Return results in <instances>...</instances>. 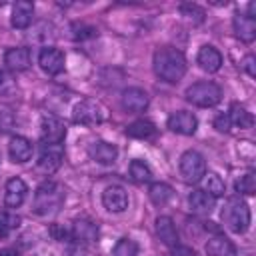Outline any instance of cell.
<instances>
[{"instance_id":"cell-1","label":"cell","mask_w":256,"mask_h":256,"mask_svg":"<svg viewBox=\"0 0 256 256\" xmlns=\"http://www.w3.org/2000/svg\"><path fill=\"white\" fill-rule=\"evenodd\" d=\"M152 64H154V72L166 82H178L186 74V58L180 50L172 46L158 48L154 52Z\"/></svg>"},{"instance_id":"cell-2","label":"cell","mask_w":256,"mask_h":256,"mask_svg":"<svg viewBox=\"0 0 256 256\" xmlns=\"http://www.w3.org/2000/svg\"><path fill=\"white\" fill-rule=\"evenodd\" d=\"M64 202V190L56 182H42L34 192V212L52 214Z\"/></svg>"},{"instance_id":"cell-3","label":"cell","mask_w":256,"mask_h":256,"mask_svg":"<svg viewBox=\"0 0 256 256\" xmlns=\"http://www.w3.org/2000/svg\"><path fill=\"white\" fill-rule=\"evenodd\" d=\"M222 220L232 232H236V234L246 232L248 226H250V208H248V204L240 198H230L224 204Z\"/></svg>"},{"instance_id":"cell-4","label":"cell","mask_w":256,"mask_h":256,"mask_svg":"<svg viewBox=\"0 0 256 256\" xmlns=\"http://www.w3.org/2000/svg\"><path fill=\"white\" fill-rule=\"evenodd\" d=\"M186 100L194 106L210 108L222 100V90L214 82H196L186 90Z\"/></svg>"},{"instance_id":"cell-5","label":"cell","mask_w":256,"mask_h":256,"mask_svg":"<svg viewBox=\"0 0 256 256\" xmlns=\"http://www.w3.org/2000/svg\"><path fill=\"white\" fill-rule=\"evenodd\" d=\"M180 174L186 182L194 184V182H200L206 174V160L200 152L196 150H188L182 154L180 158Z\"/></svg>"},{"instance_id":"cell-6","label":"cell","mask_w":256,"mask_h":256,"mask_svg":"<svg viewBox=\"0 0 256 256\" xmlns=\"http://www.w3.org/2000/svg\"><path fill=\"white\" fill-rule=\"evenodd\" d=\"M72 118L74 122L78 124H86V126H94V124H100L104 118H106V110L96 102V100H80L74 110H72Z\"/></svg>"},{"instance_id":"cell-7","label":"cell","mask_w":256,"mask_h":256,"mask_svg":"<svg viewBox=\"0 0 256 256\" xmlns=\"http://www.w3.org/2000/svg\"><path fill=\"white\" fill-rule=\"evenodd\" d=\"M66 136L64 122L54 114H44L40 120V138L44 144H60Z\"/></svg>"},{"instance_id":"cell-8","label":"cell","mask_w":256,"mask_h":256,"mask_svg":"<svg viewBox=\"0 0 256 256\" xmlns=\"http://www.w3.org/2000/svg\"><path fill=\"white\" fill-rule=\"evenodd\" d=\"M62 156H64V152H62L60 144H44V148L38 156V168L46 174H52L60 168Z\"/></svg>"},{"instance_id":"cell-9","label":"cell","mask_w":256,"mask_h":256,"mask_svg":"<svg viewBox=\"0 0 256 256\" xmlns=\"http://www.w3.org/2000/svg\"><path fill=\"white\" fill-rule=\"evenodd\" d=\"M102 204L108 212H124L128 208V192L122 186L112 184L102 192Z\"/></svg>"},{"instance_id":"cell-10","label":"cell","mask_w":256,"mask_h":256,"mask_svg":"<svg viewBox=\"0 0 256 256\" xmlns=\"http://www.w3.org/2000/svg\"><path fill=\"white\" fill-rule=\"evenodd\" d=\"M38 64L40 68L46 72V74H60L64 70V54L58 50V48H52V46H46L40 50L38 54Z\"/></svg>"},{"instance_id":"cell-11","label":"cell","mask_w":256,"mask_h":256,"mask_svg":"<svg viewBox=\"0 0 256 256\" xmlns=\"http://www.w3.org/2000/svg\"><path fill=\"white\" fill-rule=\"evenodd\" d=\"M168 128H170L172 132H176V134L192 136V134L196 132V128H198V120H196L194 114L180 110V112H174V114L168 118Z\"/></svg>"},{"instance_id":"cell-12","label":"cell","mask_w":256,"mask_h":256,"mask_svg":"<svg viewBox=\"0 0 256 256\" xmlns=\"http://www.w3.org/2000/svg\"><path fill=\"white\" fill-rule=\"evenodd\" d=\"M120 102L126 112H144L148 108V94L142 88H126L122 92Z\"/></svg>"},{"instance_id":"cell-13","label":"cell","mask_w":256,"mask_h":256,"mask_svg":"<svg viewBox=\"0 0 256 256\" xmlns=\"http://www.w3.org/2000/svg\"><path fill=\"white\" fill-rule=\"evenodd\" d=\"M26 192H28V186L22 178H10L6 182V192H4V202L8 208H18L24 198H26Z\"/></svg>"},{"instance_id":"cell-14","label":"cell","mask_w":256,"mask_h":256,"mask_svg":"<svg viewBox=\"0 0 256 256\" xmlns=\"http://www.w3.org/2000/svg\"><path fill=\"white\" fill-rule=\"evenodd\" d=\"M70 238L76 240V242H94L98 238V226L92 222V220H86V218H80V220H74L72 228H70Z\"/></svg>"},{"instance_id":"cell-15","label":"cell","mask_w":256,"mask_h":256,"mask_svg":"<svg viewBox=\"0 0 256 256\" xmlns=\"http://www.w3.org/2000/svg\"><path fill=\"white\" fill-rule=\"evenodd\" d=\"M32 16H34V4L28 2V0H18L14 6H12V26L18 28V30H24L32 24Z\"/></svg>"},{"instance_id":"cell-16","label":"cell","mask_w":256,"mask_h":256,"mask_svg":"<svg viewBox=\"0 0 256 256\" xmlns=\"http://www.w3.org/2000/svg\"><path fill=\"white\" fill-rule=\"evenodd\" d=\"M8 152H10V158L12 162H18V164H24L32 158V152H34V146L28 138L24 136H14L8 144Z\"/></svg>"},{"instance_id":"cell-17","label":"cell","mask_w":256,"mask_h":256,"mask_svg":"<svg viewBox=\"0 0 256 256\" xmlns=\"http://www.w3.org/2000/svg\"><path fill=\"white\" fill-rule=\"evenodd\" d=\"M88 154L92 160H96L98 164H112L116 162V156H118V148L110 142H104V140H98L94 142L90 148H88Z\"/></svg>"},{"instance_id":"cell-18","label":"cell","mask_w":256,"mask_h":256,"mask_svg":"<svg viewBox=\"0 0 256 256\" xmlns=\"http://www.w3.org/2000/svg\"><path fill=\"white\" fill-rule=\"evenodd\" d=\"M4 62L10 70L14 72H22L30 66V50L24 48V46H18V48H10L6 54H4Z\"/></svg>"},{"instance_id":"cell-19","label":"cell","mask_w":256,"mask_h":256,"mask_svg":"<svg viewBox=\"0 0 256 256\" xmlns=\"http://www.w3.org/2000/svg\"><path fill=\"white\" fill-rule=\"evenodd\" d=\"M196 60H198L200 68L206 70V72H216L222 66V54L210 44H206V46H202L198 50V58Z\"/></svg>"},{"instance_id":"cell-20","label":"cell","mask_w":256,"mask_h":256,"mask_svg":"<svg viewBox=\"0 0 256 256\" xmlns=\"http://www.w3.org/2000/svg\"><path fill=\"white\" fill-rule=\"evenodd\" d=\"M234 32L242 42H252L256 38V20L248 18L246 14H236L232 20Z\"/></svg>"},{"instance_id":"cell-21","label":"cell","mask_w":256,"mask_h":256,"mask_svg":"<svg viewBox=\"0 0 256 256\" xmlns=\"http://www.w3.org/2000/svg\"><path fill=\"white\" fill-rule=\"evenodd\" d=\"M156 234L170 248H174L178 244V232H176V226H174L170 216H158L156 218Z\"/></svg>"},{"instance_id":"cell-22","label":"cell","mask_w":256,"mask_h":256,"mask_svg":"<svg viewBox=\"0 0 256 256\" xmlns=\"http://www.w3.org/2000/svg\"><path fill=\"white\" fill-rule=\"evenodd\" d=\"M206 252L208 256H236V246L226 236L216 234L206 242Z\"/></svg>"},{"instance_id":"cell-23","label":"cell","mask_w":256,"mask_h":256,"mask_svg":"<svg viewBox=\"0 0 256 256\" xmlns=\"http://www.w3.org/2000/svg\"><path fill=\"white\" fill-rule=\"evenodd\" d=\"M188 204H190V208L194 210V212H198V214H210L212 210H214V198L206 192V190H194V192H190V196H188Z\"/></svg>"},{"instance_id":"cell-24","label":"cell","mask_w":256,"mask_h":256,"mask_svg":"<svg viewBox=\"0 0 256 256\" xmlns=\"http://www.w3.org/2000/svg\"><path fill=\"white\" fill-rule=\"evenodd\" d=\"M148 196H150V200H152L156 206H164V204H168V202L172 200L174 188H172L170 184H166V182H154V184L150 186V190H148Z\"/></svg>"},{"instance_id":"cell-25","label":"cell","mask_w":256,"mask_h":256,"mask_svg":"<svg viewBox=\"0 0 256 256\" xmlns=\"http://www.w3.org/2000/svg\"><path fill=\"white\" fill-rule=\"evenodd\" d=\"M156 134V126L148 120H136L132 122L128 128H126V136L130 138H138V140H146V138H152Z\"/></svg>"},{"instance_id":"cell-26","label":"cell","mask_w":256,"mask_h":256,"mask_svg":"<svg viewBox=\"0 0 256 256\" xmlns=\"http://www.w3.org/2000/svg\"><path fill=\"white\" fill-rule=\"evenodd\" d=\"M228 116H230V122L240 126V128H252V124H254V116L246 108H242L240 104H232Z\"/></svg>"},{"instance_id":"cell-27","label":"cell","mask_w":256,"mask_h":256,"mask_svg":"<svg viewBox=\"0 0 256 256\" xmlns=\"http://www.w3.org/2000/svg\"><path fill=\"white\" fill-rule=\"evenodd\" d=\"M204 190L212 196V198H218V196H222L224 194V180L218 176V174H214V172H208V174H204Z\"/></svg>"},{"instance_id":"cell-28","label":"cell","mask_w":256,"mask_h":256,"mask_svg":"<svg viewBox=\"0 0 256 256\" xmlns=\"http://www.w3.org/2000/svg\"><path fill=\"white\" fill-rule=\"evenodd\" d=\"M130 176L134 182H148L152 178V170L144 160H132L130 162Z\"/></svg>"},{"instance_id":"cell-29","label":"cell","mask_w":256,"mask_h":256,"mask_svg":"<svg viewBox=\"0 0 256 256\" xmlns=\"http://www.w3.org/2000/svg\"><path fill=\"white\" fill-rule=\"evenodd\" d=\"M110 254L112 256H138V244L130 238H120Z\"/></svg>"},{"instance_id":"cell-30","label":"cell","mask_w":256,"mask_h":256,"mask_svg":"<svg viewBox=\"0 0 256 256\" xmlns=\"http://www.w3.org/2000/svg\"><path fill=\"white\" fill-rule=\"evenodd\" d=\"M234 188H236V192H240V194H248V196L254 194V192H256V176H254V172L242 174V176L236 180Z\"/></svg>"},{"instance_id":"cell-31","label":"cell","mask_w":256,"mask_h":256,"mask_svg":"<svg viewBox=\"0 0 256 256\" xmlns=\"http://www.w3.org/2000/svg\"><path fill=\"white\" fill-rule=\"evenodd\" d=\"M20 226V216L12 212H0V236H6L10 230Z\"/></svg>"},{"instance_id":"cell-32","label":"cell","mask_w":256,"mask_h":256,"mask_svg":"<svg viewBox=\"0 0 256 256\" xmlns=\"http://www.w3.org/2000/svg\"><path fill=\"white\" fill-rule=\"evenodd\" d=\"M180 12H182L186 18L194 20V22H202V20H204V10L198 8L196 4H182V6H180Z\"/></svg>"},{"instance_id":"cell-33","label":"cell","mask_w":256,"mask_h":256,"mask_svg":"<svg viewBox=\"0 0 256 256\" xmlns=\"http://www.w3.org/2000/svg\"><path fill=\"white\" fill-rule=\"evenodd\" d=\"M96 34V30L92 26H86V24H72V38L74 40H86V38H92Z\"/></svg>"},{"instance_id":"cell-34","label":"cell","mask_w":256,"mask_h":256,"mask_svg":"<svg viewBox=\"0 0 256 256\" xmlns=\"http://www.w3.org/2000/svg\"><path fill=\"white\" fill-rule=\"evenodd\" d=\"M214 128H216L218 132H228V130L232 128V122H230V116H228V112H224V114H218V116L214 118Z\"/></svg>"},{"instance_id":"cell-35","label":"cell","mask_w":256,"mask_h":256,"mask_svg":"<svg viewBox=\"0 0 256 256\" xmlns=\"http://www.w3.org/2000/svg\"><path fill=\"white\" fill-rule=\"evenodd\" d=\"M50 236L54 240H58V242H64V240L70 238V230H66L62 224H52L50 226Z\"/></svg>"},{"instance_id":"cell-36","label":"cell","mask_w":256,"mask_h":256,"mask_svg":"<svg viewBox=\"0 0 256 256\" xmlns=\"http://www.w3.org/2000/svg\"><path fill=\"white\" fill-rule=\"evenodd\" d=\"M240 66L246 70V74H248V76H252V78L256 76V58H254L252 54H248V56L242 60V64H240Z\"/></svg>"},{"instance_id":"cell-37","label":"cell","mask_w":256,"mask_h":256,"mask_svg":"<svg viewBox=\"0 0 256 256\" xmlns=\"http://www.w3.org/2000/svg\"><path fill=\"white\" fill-rule=\"evenodd\" d=\"M172 256H196L194 254V250L192 248H188V246H174L172 248Z\"/></svg>"},{"instance_id":"cell-38","label":"cell","mask_w":256,"mask_h":256,"mask_svg":"<svg viewBox=\"0 0 256 256\" xmlns=\"http://www.w3.org/2000/svg\"><path fill=\"white\" fill-rule=\"evenodd\" d=\"M0 256H18L14 248H0Z\"/></svg>"},{"instance_id":"cell-39","label":"cell","mask_w":256,"mask_h":256,"mask_svg":"<svg viewBox=\"0 0 256 256\" xmlns=\"http://www.w3.org/2000/svg\"><path fill=\"white\" fill-rule=\"evenodd\" d=\"M0 84H2V72H0Z\"/></svg>"},{"instance_id":"cell-40","label":"cell","mask_w":256,"mask_h":256,"mask_svg":"<svg viewBox=\"0 0 256 256\" xmlns=\"http://www.w3.org/2000/svg\"><path fill=\"white\" fill-rule=\"evenodd\" d=\"M0 6H2V2H0Z\"/></svg>"}]
</instances>
